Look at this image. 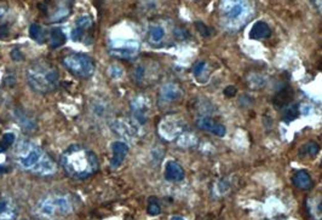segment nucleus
<instances>
[{
	"instance_id": "1",
	"label": "nucleus",
	"mask_w": 322,
	"mask_h": 220,
	"mask_svg": "<svg viewBox=\"0 0 322 220\" xmlns=\"http://www.w3.org/2000/svg\"><path fill=\"white\" fill-rule=\"evenodd\" d=\"M12 160L19 168L39 177H50L57 172L52 157L37 144L21 140L12 149Z\"/></svg>"
},
{
	"instance_id": "2",
	"label": "nucleus",
	"mask_w": 322,
	"mask_h": 220,
	"mask_svg": "<svg viewBox=\"0 0 322 220\" xmlns=\"http://www.w3.org/2000/svg\"><path fill=\"white\" fill-rule=\"evenodd\" d=\"M60 162L67 176L73 179H86L98 169L96 154L80 144H73L65 149Z\"/></svg>"
},
{
	"instance_id": "3",
	"label": "nucleus",
	"mask_w": 322,
	"mask_h": 220,
	"mask_svg": "<svg viewBox=\"0 0 322 220\" xmlns=\"http://www.w3.org/2000/svg\"><path fill=\"white\" fill-rule=\"evenodd\" d=\"M77 207L75 196L69 192L52 191L39 199L33 208V214L40 220H55L58 216L69 215Z\"/></svg>"
},
{
	"instance_id": "4",
	"label": "nucleus",
	"mask_w": 322,
	"mask_h": 220,
	"mask_svg": "<svg viewBox=\"0 0 322 220\" xmlns=\"http://www.w3.org/2000/svg\"><path fill=\"white\" fill-rule=\"evenodd\" d=\"M255 12L251 0H219L218 14L226 31L236 32L252 18Z\"/></svg>"
},
{
	"instance_id": "5",
	"label": "nucleus",
	"mask_w": 322,
	"mask_h": 220,
	"mask_svg": "<svg viewBox=\"0 0 322 220\" xmlns=\"http://www.w3.org/2000/svg\"><path fill=\"white\" fill-rule=\"evenodd\" d=\"M27 83L35 92L49 93L60 84V74L54 65L46 61H38L29 65L26 71Z\"/></svg>"
},
{
	"instance_id": "6",
	"label": "nucleus",
	"mask_w": 322,
	"mask_h": 220,
	"mask_svg": "<svg viewBox=\"0 0 322 220\" xmlns=\"http://www.w3.org/2000/svg\"><path fill=\"white\" fill-rule=\"evenodd\" d=\"M62 63L71 74L79 79H88L94 75L96 65L90 56L85 54H71L62 60Z\"/></svg>"
},
{
	"instance_id": "7",
	"label": "nucleus",
	"mask_w": 322,
	"mask_h": 220,
	"mask_svg": "<svg viewBox=\"0 0 322 220\" xmlns=\"http://www.w3.org/2000/svg\"><path fill=\"white\" fill-rule=\"evenodd\" d=\"M109 54L115 58L119 60H130L140 51V44L136 40H130V39H115L110 40L109 45Z\"/></svg>"
},
{
	"instance_id": "8",
	"label": "nucleus",
	"mask_w": 322,
	"mask_h": 220,
	"mask_svg": "<svg viewBox=\"0 0 322 220\" xmlns=\"http://www.w3.org/2000/svg\"><path fill=\"white\" fill-rule=\"evenodd\" d=\"M183 125L176 116H166L159 125L160 136L166 140H173L183 133Z\"/></svg>"
},
{
	"instance_id": "9",
	"label": "nucleus",
	"mask_w": 322,
	"mask_h": 220,
	"mask_svg": "<svg viewBox=\"0 0 322 220\" xmlns=\"http://www.w3.org/2000/svg\"><path fill=\"white\" fill-rule=\"evenodd\" d=\"M131 108V115H132V120L134 124L143 126L148 120V114H149V104L146 97L137 96L131 101L130 104Z\"/></svg>"
},
{
	"instance_id": "10",
	"label": "nucleus",
	"mask_w": 322,
	"mask_h": 220,
	"mask_svg": "<svg viewBox=\"0 0 322 220\" xmlns=\"http://www.w3.org/2000/svg\"><path fill=\"white\" fill-rule=\"evenodd\" d=\"M17 215L18 207L14 199L0 189V220H16Z\"/></svg>"
},
{
	"instance_id": "11",
	"label": "nucleus",
	"mask_w": 322,
	"mask_h": 220,
	"mask_svg": "<svg viewBox=\"0 0 322 220\" xmlns=\"http://www.w3.org/2000/svg\"><path fill=\"white\" fill-rule=\"evenodd\" d=\"M196 126H198L200 130L207 131V132L218 137H224L226 133V129L223 125L215 123V121L209 116H199L198 119H196Z\"/></svg>"
},
{
	"instance_id": "12",
	"label": "nucleus",
	"mask_w": 322,
	"mask_h": 220,
	"mask_svg": "<svg viewBox=\"0 0 322 220\" xmlns=\"http://www.w3.org/2000/svg\"><path fill=\"white\" fill-rule=\"evenodd\" d=\"M127 154H129V146H127L126 143L114 142L111 144V168H118L124 162V160L126 159Z\"/></svg>"
},
{
	"instance_id": "13",
	"label": "nucleus",
	"mask_w": 322,
	"mask_h": 220,
	"mask_svg": "<svg viewBox=\"0 0 322 220\" xmlns=\"http://www.w3.org/2000/svg\"><path fill=\"white\" fill-rule=\"evenodd\" d=\"M180 97V88L177 86L176 84H166L164 85L163 88H161L160 94H159V101L161 103H172L178 100Z\"/></svg>"
},
{
	"instance_id": "14",
	"label": "nucleus",
	"mask_w": 322,
	"mask_h": 220,
	"mask_svg": "<svg viewBox=\"0 0 322 220\" xmlns=\"http://www.w3.org/2000/svg\"><path fill=\"white\" fill-rule=\"evenodd\" d=\"M184 178V169L176 161H169L165 167V179L169 182H180Z\"/></svg>"
},
{
	"instance_id": "15",
	"label": "nucleus",
	"mask_w": 322,
	"mask_h": 220,
	"mask_svg": "<svg viewBox=\"0 0 322 220\" xmlns=\"http://www.w3.org/2000/svg\"><path fill=\"white\" fill-rule=\"evenodd\" d=\"M271 35V29L268 26L267 22L258 21L252 26L251 31H249V38L253 40H262V39H267Z\"/></svg>"
},
{
	"instance_id": "16",
	"label": "nucleus",
	"mask_w": 322,
	"mask_h": 220,
	"mask_svg": "<svg viewBox=\"0 0 322 220\" xmlns=\"http://www.w3.org/2000/svg\"><path fill=\"white\" fill-rule=\"evenodd\" d=\"M294 97V91L291 87H285L282 88L275 94V97L272 98V103L278 108H285L291 103L292 100Z\"/></svg>"
},
{
	"instance_id": "17",
	"label": "nucleus",
	"mask_w": 322,
	"mask_h": 220,
	"mask_svg": "<svg viewBox=\"0 0 322 220\" xmlns=\"http://www.w3.org/2000/svg\"><path fill=\"white\" fill-rule=\"evenodd\" d=\"M114 132H117L119 136L126 138V139H132L136 134V129L132 124H129L127 121L117 120L113 125Z\"/></svg>"
},
{
	"instance_id": "18",
	"label": "nucleus",
	"mask_w": 322,
	"mask_h": 220,
	"mask_svg": "<svg viewBox=\"0 0 322 220\" xmlns=\"http://www.w3.org/2000/svg\"><path fill=\"white\" fill-rule=\"evenodd\" d=\"M293 184L298 189L309 190L313 186V180H311V177L307 170L301 169L297 170L295 175L293 176Z\"/></svg>"
},
{
	"instance_id": "19",
	"label": "nucleus",
	"mask_w": 322,
	"mask_h": 220,
	"mask_svg": "<svg viewBox=\"0 0 322 220\" xmlns=\"http://www.w3.org/2000/svg\"><path fill=\"white\" fill-rule=\"evenodd\" d=\"M67 40V37L61 28H54L49 33V44L52 48H57Z\"/></svg>"
},
{
	"instance_id": "20",
	"label": "nucleus",
	"mask_w": 322,
	"mask_h": 220,
	"mask_svg": "<svg viewBox=\"0 0 322 220\" xmlns=\"http://www.w3.org/2000/svg\"><path fill=\"white\" fill-rule=\"evenodd\" d=\"M148 38L152 44H160L165 38V29L159 25L150 26L149 31H148Z\"/></svg>"
},
{
	"instance_id": "21",
	"label": "nucleus",
	"mask_w": 322,
	"mask_h": 220,
	"mask_svg": "<svg viewBox=\"0 0 322 220\" xmlns=\"http://www.w3.org/2000/svg\"><path fill=\"white\" fill-rule=\"evenodd\" d=\"M318 152H320V145L315 142H309L301 148V150H299V156L314 157L317 155Z\"/></svg>"
},
{
	"instance_id": "22",
	"label": "nucleus",
	"mask_w": 322,
	"mask_h": 220,
	"mask_svg": "<svg viewBox=\"0 0 322 220\" xmlns=\"http://www.w3.org/2000/svg\"><path fill=\"white\" fill-rule=\"evenodd\" d=\"M299 116V104H293V106L287 107L282 113V120L286 121V123H291L297 119Z\"/></svg>"
},
{
	"instance_id": "23",
	"label": "nucleus",
	"mask_w": 322,
	"mask_h": 220,
	"mask_svg": "<svg viewBox=\"0 0 322 220\" xmlns=\"http://www.w3.org/2000/svg\"><path fill=\"white\" fill-rule=\"evenodd\" d=\"M147 77V68L143 64H137L134 65L132 70V79L133 81L138 85L143 84Z\"/></svg>"
},
{
	"instance_id": "24",
	"label": "nucleus",
	"mask_w": 322,
	"mask_h": 220,
	"mask_svg": "<svg viewBox=\"0 0 322 220\" xmlns=\"http://www.w3.org/2000/svg\"><path fill=\"white\" fill-rule=\"evenodd\" d=\"M29 35H31L33 40L40 42V44L45 41V34L44 32H42V28L39 25H37V23H33L31 26V28H29Z\"/></svg>"
},
{
	"instance_id": "25",
	"label": "nucleus",
	"mask_w": 322,
	"mask_h": 220,
	"mask_svg": "<svg viewBox=\"0 0 322 220\" xmlns=\"http://www.w3.org/2000/svg\"><path fill=\"white\" fill-rule=\"evenodd\" d=\"M15 142V136L12 133H6L3 137L2 142H0V153H4L9 146H11Z\"/></svg>"
},
{
	"instance_id": "26",
	"label": "nucleus",
	"mask_w": 322,
	"mask_h": 220,
	"mask_svg": "<svg viewBox=\"0 0 322 220\" xmlns=\"http://www.w3.org/2000/svg\"><path fill=\"white\" fill-rule=\"evenodd\" d=\"M147 212H148V214H150V215L160 214L161 207H160L159 202H157L156 199L152 198L149 200V203H148V207H147Z\"/></svg>"
},
{
	"instance_id": "27",
	"label": "nucleus",
	"mask_w": 322,
	"mask_h": 220,
	"mask_svg": "<svg viewBox=\"0 0 322 220\" xmlns=\"http://www.w3.org/2000/svg\"><path fill=\"white\" fill-rule=\"evenodd\" d=\"M92 26V19L88 17V16H81V17H79L77 19V22H75V27L81 29V31H87L88 28H90Z\"/></svg>"
},
{
	"instance_id": "28",
	"label": "nucleus",
	"mask_w": 322,
	"mask_h": 220,
	"mask_svg": "<svg viewBox=\"0 0 322 220\" xmlns=\"http://www.w3.org/2000/svg\"><path fill=\"white\" fill-rule=\"evenodd\" d=\"M195 28L198 29V32L202 35V37H210V35H211V29L207 27L205 23L196 22L195 23Z\"/></svg>"
},
{
	"instance_id": "29",
	"label": "nucleus",
	"mask_w": 322,
	"mask_h": 220,
	"mask_svg": "<svg viewBox=\"0 0 322 220\" xmlns=\"http://www.w3.org/2000/svg\"><path fill=\"white\" fill-rule=\"evenodd\" d=\"M173 34H175L176 39H178V40H186V39L188 38V32L182 27H177L175 31H173Z\"/></svg>"
},
{
	"instance_id": "30",
	"label": "nucleus",
	"mask_w": 322,
	"mask_h": 220,
	"mask_svg": "<svg viewBox=\"0 0 322 220\" xmlns=\"http://www.w3.org/2000/svg\"><path fill=\"white\" fill-rule=\"evenodd\" d=\"M109 74L113 79H118V78H120L121 75H123V69H121L119 65L113 64L109 68Z\"/></svg>"
},
{
	"instance_id": "31",
	"label": "nucleus",
	"mask_w": 322,
	"mask_h": 220,
	"mask_svg": "<svg viewBox=\"0 0 322 220\" xmlns=\"http://www.w3.org/2000/svg\"><path fill=\"white\" fill-rule=\"evenodd\" d=\"M205 67H206L205 62H198V63L194 64L193 74L195 75V77H199V75L203 71V69H205Z\"/></svg>"
},
{
	"instance_id": "32",
	"label": "nucleus",
	"mask_w": 322,
	"mask_h": 220,
	"mask_svg": "<svg viewBox=\"0 0 322 220\" xmlns=\"http://www.w3.org/2000/svg\"><path fill=\"white\" fill-rule=\"evenodd\" d=\"M84 34H85L84 31H81V29L75 27L73 31H72V39H73L74 41H80L81 39H83Z\"/></svg>"
},
{
	"instance_id": "33",
	"label": "nucleus",
	"mask_w": 322,
	"mask_h": 220,
	"mask_svg": "<svg viewBox=\"0 0 322 220\" xmlns=\"http://www.w3.org/2000/svg\"><path fill=\"white\" fill-rule=\"evenodd\" d=\"M223 93H224L225 97L233 98V97H235L236 93H238V90H236V87H234V86H228V87L224 88Z\"/></svg>"
},
{
	"instance_id": "34",
	"label": "nucleus",
	"mask_w": 322,
	"mask_h": 220,
	"mask_svg": "<svg viewBox=\"0 0 322 220\" xmlns=\"http://www.w3.org/2000/svg\"><path fill=\"white\" fill-rule=\"evenodd\" d=\"M8 35H9L8 26H5V25L0 26V39H5Z\"/></svg>"
},
{
	"instance_id": "35",
	"label": "nucleus",
	"mask_w": 322,
	"mask_h": 220,
	"mask_svg": "<svg viewBox=\"0 0 322 220\" xmlns=\"http://www.w3.org/2000/svg\"><path fill=\"white\" fill-rule=\"evenodd\" d=\"M11 57L14 61H21L23 60V56L21 55V52H19L18 50H14L11 52Z\"/></svg>"
},
{
	"instance_id": "36",
	"label": "nucleus",
	"mask_w": 322,
	"mask_h": 220,
	"mask_svg": "<svg viewBox=\"0 0 322 220\" xmlns=\"http://www.w3.org/2000/svg\"><path fill=\"white\" fill-rule=\"evenodd\" d=\"M313 4L317 11L322 15V0H313Z\"/></svg>"
},
{
	"instance_id": "37",
	"label": "nucleus",
	"mask_w": 322,
	"mask_h": 220,
	"mask_svg": "<svg viewBox=\"0 0 322 220\" xmlns=\"http://www.w3.org/2000/svg\"><path fill=\"white\" fill-rule=\"evenodd\" d=\"M6 15V8H4V6H0V22L3 21V18L5 17ZM0 26H2V23H0Z\"/></svg>"
},
{
	"instance_id": "38",
	"label": "nucleus",
	"mask_w": 322,
	"mask_h": 220,
	"mask_svg": "<svg viewBox=\"0 0 322 220\" xmlns=\"http://www.w3.org/2000/svg\"><path fill=\"white\" fill-rule=\"evenodd\" d=\"M171 220H184L182 216H179V215H175V216H172V219Z\"/></svg>"
},
{
	"instance_id": "39",
	"label": "nucleus",
	"mask_w": 322,
	"mask_h": 220,
	"mask_svg": "<svg viewBox=\"0 0 322 220\" xmlns=\"http://www.w3.org/2000/svg\"><path fill=\"white\" fill-rule=\"evenodd\" d=\"M193 2H195V3H200V2H206V0H193Z\"/></svg>"
},
{
	"instance_id": "40",
	"label": "nucleus",
	"mask_w": 322,
	"mask_h": 220,
	"mask_svg": "<svg viewBox=\"0 0 322 220\" xmlns=\"http://www.w3.org/2000/svg\"><path fill=\"white\" fill-rule=\"evenodd\" d=\"M321 166H322V162H321Z\"/></svg>"
}]
</instances>
